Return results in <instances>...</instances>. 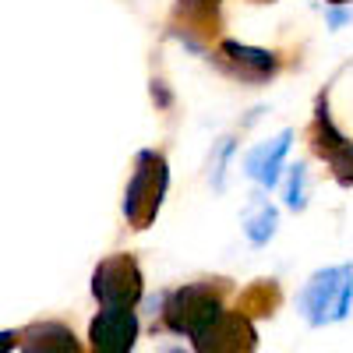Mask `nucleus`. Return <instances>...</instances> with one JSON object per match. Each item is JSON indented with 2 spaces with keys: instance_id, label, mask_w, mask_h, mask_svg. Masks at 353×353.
Listing matches in <instances>:
<instances>
[{
  "instance_id": "2eb2a0df",
  "label": "nucleus",
  "mask_w": 353,
  "mask_h": 353,
  "mask_svg": "<svg viewBox=\"0 0 353 353\" xmlns=\"http://www.w3.org/2000/svg\"><path fill=\"white\" fill-rule=\"evenodd\" d=\"M346 21H350V11H332V14H329V25H332V28H339V25H346Z\"/></svg>"
},
{
  "instance_id": "dca6fc26",
  "label": "nucleus",
  "mask_w": 353,
  "mask_h": 353,
  "mask_svg": "<svg viewBox=\"0 0 353 353\" xmlns=\"http://www.w3.org/2000/svg\"><path fill=\"white\" fill-rule=\"evenodd\" d=\"M14 332H0V350H8V346H14Z\"/></svg>"
},
{
  "instance_id": "9b49d317",
  "label": "nucleus",
  "mask_w": 353,
  "mask_h": 353,
  "mask_svg": "<svg viewBox=\"0 0 353 353\" xmlns=\"http://www.w3.org/2000/svg\"><path fill=\"white\" fill-rule=\"evenodd\" d=\"M276 223H279V216H276L272 205H269V201H258L254 212L244 216V233H248V241H251L254 248L269 244V241L276 237Z\"/></svg>"
},
{
  "instance_id": "1a4fd4ad",
  "label": "nucleus",
  "mask_w": 353,
  "mask_h": 353,
  "mask_svg": "<svg viewBox=\"0 0 353 353\" xmlns=\"http://www.w3.org/2000/svg\"><path fill=\"white\" fill-rule=\"evenodd\" d=\"M18 339H21L18 346L28 353H74L78 350L74 332L61 325V321H32Z\"/></svg>"
},
{
  "instance_id": "6e6552de",
  "label": "nucleus",
  "mask_w": 353,
  "mask_h": 353,
  "mask_svg": "<svg viewBox=\"0 0 353 353\" xmlns=\"http://www.w3.org/2000/svg\"><path fill=\"white\" fill-rule=\"evenodd\" d=\"M290 141H293V131H279L272 141L254 145V149L248 152V159H244V173L251 176V181H258L261 188H276L283 159L290 152Z\"/></svg>"
},
{
  "instance_id": "f257e3e1",
  "label": "nucleus",
  "mask_w": 353,
  "mask_h": 353,
  "mask_svg": "<svg viewBox=\"0 0 353 353\" xmlns=\"http://www.w3.org/2000/svg\"><path fill=\"white\" fill-rule=\"evenodd\" d=\"M297 307L314 329L343 321L353 307V265H332V269L314 272L301 290Z\"/></svg>"
},
{
  "instance_id": "f03ea898",
  "label": "nucleus",
  "mask_w": 353,
  "mask_h": 353,
  "mask_svg": "<svg viewBox=\"0 0 353 353\" xmlns=\"http://www.w3.org/2000/svg\"><path fill=\"white\" fill-rule=\"evenodd\" d=\"M166 188H170V170H166L163 152L141 149L134 156V173H131L128 191H124V216L134 230H149L156 223Z\"/></svg>"
},
{
  "instance_id": "0eeeda50",
  "label": "nucleus",
  "mask_w": 353,
  "mask_h": 353,
  "mask_svg": "<svg viewBox=\"0 0 353 353\" xmlns=\"http://www.w3.org/2000/svg\"><path fill=\"white\" fill-rule=\"evenodd\" d=\"M219 57H223V64L244 78V81H265V78H272L279 71V61H276V53L269 50H254V46H244V43H219Z\"/></svg>"
},
{
  "instance_id": "423d86ee",
  "label": "nucleus",
  "mask_w": 353,
  "mask_h": 353,
  "mask_svg": "<svg viewBox=\"0 0 353 353\" xmlns=\"http://www.w3.org/2000/svg\"><path fill=\"white\" fill-rule=\"evenodd\" d=\"M96 353H131L138 339V318L131 307H103L88 329Z\"/></svg>"
},
{
  "instance_id": "f3484780",
  "label": "nucleus",
  "mask_w": 353,
  "mask_h": 353,
  "mask_svg": "<svg viewBox=\"0 0 353 353\" xmlns=\"http://www.w3.org/2000/svg\"><path fill=\"white\" fill-rule=\"evenodd\" d=\"M329 4H350V0H329Z\"/></svg>"
},
{
  "instance_id": "9d476101",
  "label": "nucleus",
  "mask_w": 353,
  "mask_h": 353,
  "mask_svg": "<svg viewBox=\"0 0 353 353\" xmlns=\"http://www.w3.org/2000/svg\"><path fill=\"white\" fill-rule=\"evenodd\" d=\"M279 301H283L279 297V286L272 279H261V283H254V286H248L241 293L237 311H244L248 318H265V314H272L279 307Z\"/></svg>"
},
{
  "instance_id": "4468645a",
  "label": "nucleus",
  "mask_w": 353,
  "mask_h": 353,
  "mask_svg": "<svg viewBox=\"0 0 353 353\" xmlns=\"http://www.w3.org/2000/svg\"><path fill=\"white\" fill-rule=\"evenodd\" d=\"M233 156V138H223L219 149H216V159H212V188L223 191V173H226V159Z\"/></svg>"
},
{
  "instance_id": "ddd939ff",
  "label": "nucleus",
  "mask_w": 353,
  "mask_h": 353,
  "mask_svg": "<svg viewBox=\"0 0 353 353\" xmlns=\"http://www.w3.org/2000/svg\"><path fill=\"white\" fill-rule=\"evenodd\" d=\"M181 11H184V18L205 25L219 14V0H181Z\"/></svg>"
},
{
  "instance_id": "f8f14e48",
  "label": "nucleus",
  "mask_w": 353,
  "mask_h": 353,
  "mask_svg": "<svg viewBox=\"0 0 353 353\" xmlns=\"http://www.w3.org/2000/svg\"><path fill=\"white\" fill-rule=\"evenodd\" d=\"M286 205L293 212H301L304 205H307V166L297 163L290 170V181H286Z\"/></svg>"
},
{
  "instance_id": "7ed1b4c3",
  "label": "nucleus",
  "mask_w": 353,
  "mask_h": 353,
  "mask_svg": "<svg viewBox=\"0 0 353 353\" xmlns=\"http://www.w3.org/2000/svg\"><path fill=\"white\" fill-rule=\"evenodd\" d=\"M226 311L223 307V283H188L181 290L166 293L163 301V321L176 336H198L209 321Z\"/></svg>"
},
{
  "instance_id": "39448f33",
  "label": "nucleus",
  "mask_w": 353,
  "mask_h": 353,
  "mask_svg": "<svg viewBox=\"0 0 353 353\" xmlns=\"http://www.w3.org/2000/svg\"><path fill=\"white\" fill-rule=\"evenodd\" d=\"M254 346H258V332L244 311H219L194 336L198 353H248Z\"/></svg>"
},
{
  "instance_id": "20e7f679",
  "label": "nucleus",
  "mask_w": 353,
  "mask_h": 353,
  "mask_svg": "<svg viewBox=\"0 0 353 353\" xmlns=\"http://www.w3.org/2000/svg\"><path fill=\"white\" fill-rule=\"evenodd\" d=\"M92 297L103 307H134L141 301V269L131 254H110L92 272Z\"/></svg>"
}]
</instances>
